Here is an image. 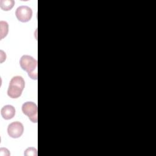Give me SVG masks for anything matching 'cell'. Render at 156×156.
<instances>
[{"label": "cell", "instance_id": "3957f363", "mask_svg": "<svg viewBox=\"0 0 156 156\" xmlns=\"http://www.w3.org/2000/svg\"><path fill=\"white\" fill-rule=\"evenodd\" d=\"M23 113L27 115L32 122H37L38 108L37 105L33 102H26L22 105Z\"/></svg>", "mask_w": 156, "mask_h": 156}, {"label": "cell", "instance_id": "5b68a950", "mask_svg": "<svg viewBox=\"0 0 156 156\" xmlns=\"http://www.w3.org/2000/svg\"><path fill=\"white\" fill-rule=\"evenodd\" d=\"M24 131V127L22 123L18 121L13 122L10 124L7 128L9 135L13 138H17L21 136Z\"/></svg>", "mask_w": 156, "mask_h": 156}, {"label": "cell", "instance_id": "6da1fadb", "mask_svg": "<svg viewBox=\"0 0 156 156\" xmlns=\"http://www.w3.org/2000/svg\"><path fill=\"white\" fill-rule=\"evenodd\" d=\"M21 68L26 71L32 79H37V60L30 55H24L20 60Z\"/></svg>", "mask_w": 156, "mask_h": 156}, {"label": "cell", "instance_id": "52a82bcc", "mask_svg": "<svg viewBox=\"0 0 156 156\" xmlns=\"http://www.w3.org/2000/svg\"><path fill=\"white\" fill-rule=\"evenodd\" d=\"M15 4L13 0H1L0 7L4 11H9L11 10Z\"/></svg>", "mask_w": 156, "mask_h": 156}, {"label": "cell", "instance_id": "30bf717a", "mask_svg": "<svg viewBox=\"0 0 156 156\" xmlns=\"http://www.w3.org/2000/svg\"><path fill=\"white\" fill-rule=\"evenodd\" d=\"M10 155V152H9V150L6 148L2 147L0 149V155L1 156H8Z\"/></svg>", "mask_w": 156, "mask_h": 156}, {"label": "cell", "instance_id": "ba28073f", "mask_svg": "<svg viewBox=\"0 0 156 156\" xmlns=\"http://www.w3.org/2000/svg\"><path fill=\"white\" fill-rule=\"evenodd\" d=\"M0 35L1 40L7 36L9 32V25L6 21H1L0 22Z\"/></svg>", "mask_w": 156, "mask_h": 156}, {"label": "cell", "instance_id": "7a4b0ae2", "mask_svg": "<svg viewBox=\"0 0 156 156\" xmlns=\"http://www.w3.org/2000/svg\"><path fill=\"white\" fill-rule=\"evenodd\" d=\"M25 82L21 76H14L10 80L7 90V94L10 98H19L24 88Z\"/></svg>", "mask_w": 156, "mask_h": 156}, {"label": "cell", "instance_id": "277c9868", "mask_svg": "<svg viewBox=\"0 0 156 156\" xmlns=\"http://www.w3.org/2000/svg\"><path fill=\"white\" fill-rule=\"evenodd\" d=\"M15 15L20 21L26 23L31 19L32 16V10L27 5H21L16 9Z\"/></svg>", "mask_w": 156, "mask_h": 156}, {"label": "cell", "instance_id": "8992f818", "mask_svg": "<svg viewBox=\"0 0 156 156\" xmlns=\"http://www.w3.org/2000/svg\"><path fill=\"white\" fill-rule=\"evenodd\" d=\"M1 113L4 119H10L15 115V109L12 105H7L2 108Z\"/></svg>", "mask_w": 156, "mask_h": 156}, {"label": "cell", "instance_id": "9c48e42d", "mask_svg": "<svg viewBox=\"0 0 156 156\" xmlns=\"http://www.w3.org/2000/svg\"><path fill=\"white\" fill-rule=\"evenodd\" d=\"M37 149L34 147H29L27 148L25 152H24V155L27 156H34V155H37Z\"/></svg>", "mask_w": 156, "mask_h": 156}]
</instances>
